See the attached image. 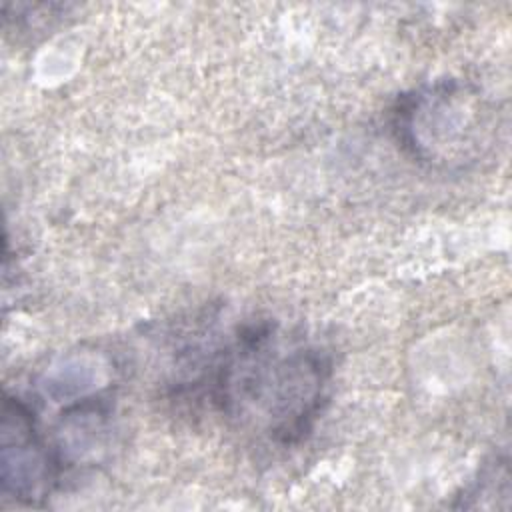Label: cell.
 <instances>
[{
  "label": "cell",
  "instance_id": "obj_1",
  "mask_svg": "<svg viewBox=\"0 0 512 512\" xmlns=\"http://www.w3.org/2000/svg\"><path fill=\"white\" fill-rule=\"evenodd\" d=\"M196 364L190 384L212 410L280 448L300 444L314 430L332 380V360L322 348L284 344L270 320L238 326Z\"/></svg>",
  "mask_w": 512,
  "mask_h": 512
},
{
  "label": "cell",
  "instance_id": "obj_2",
  "mask_svg": "<svg viewBox=\"0 0 512 512\" xmlns=\"http://www.w3.org/2000/svg\"><path fill=\"white\" fill-rule=\"evenodd\" d=\"M390 130L406 154L436 170L466 168L490 148L494 114L464 80H436L400 94Z\"/></svg>",
  "mask_w": 512,
  "mask_h": 512
},
{
  "label": "cell",
  "instance_id": "obj_3",
  "mask_svg": "<svg viewBox=\"0 0 512 512\" xmlns=\"http://www.w3.org/2000/svg\"><path fill=\"white\" fill-rule=\"evenodd\" d=\"M0 436L4 496L28 506L42 504L56 490L66 468L24 398L4 394Z\"/></svg>",
  "mask_w": 512,
  "mask_h": 512
}]
</instances>
